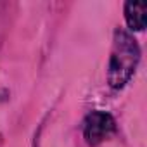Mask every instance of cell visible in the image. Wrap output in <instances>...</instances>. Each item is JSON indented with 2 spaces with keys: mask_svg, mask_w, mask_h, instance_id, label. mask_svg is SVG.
I'll use <instances>...</instances> for the list:
<instances>
[{
  "mask_svg": "<svg viewBox=\"0 0 147 147\" xmlns=\"http://www.w3.org/2000/svg\"><path fill=\"white\" fill-rule=\"evenodd\" d=\"M140 61V47L131 33L123 28L114 31L113 49L107 64V83L111 88H123L133 76Z\"/></svg>",
  "mask_w": 147,
  "mask_h": 147,
  "instance_id": "cell-1",
  "label": "cell"
},
{
  "mask_svg": "<svg viewBox=\"0 0 147 147\" xmlns=\"http://www.w3.org/2000/svg\"><path fill=\"white\" fill-rule=\"evenodd\" d=\"M116 131V121L109 113L92 111L87 114L83 121V137L88 145L95 147L107 138H111Z\"/></svg>",
  "mask_w": 147,
  "mask_h": 147,
  "instance_id": "cell-2",
  "label": "cell"
},
{
  "mask_svg": "<svg viewBox=\"0 0 147 147\" xmlns=\"http://www.w3.org/2000/svg\"><path fill=\"white\" fill-rule=\"evenodd\" d=\"M145 11L144 2H126L125 4V19L131 31H142L145 28Z\"/></svg>",
  "mask_w": 147,
  "mask_h": 147,
  "instance_id": "cell-3",
  "label": "cell"
}]
</instances>
